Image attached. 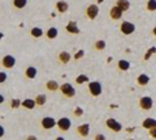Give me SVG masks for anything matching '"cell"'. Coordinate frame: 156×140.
<instances>
[{
	"label": "cell",
	"mask_w": 156,
	"mask_h": 140,
	"mask_svg": "<svg viewBox=\"0 0 156 140\" xmlns=\"http://www.w3.org/2000/svg\"><path fill=\"white\" fill-rule=\"evenodd\" d=\"M3 37H4V34H3V33H2V32H0V40H2V38H3Z\"/></svg>",
	"instance_id": "obj_41"
},
{
	"label": "cell",
	"mask_w": 156,
	"mask_h": 140,
	"mask_svg": "<svg viewBox=\"0 0 156 140\" xmlns=\"http://www.w3.org/2000/svg\"><path fill=\"white\" fill-rule=\"evenodd\" d=\"M4 135H5V128H4V126H2V124H0V139H2Z\"/></svg>",
	"instance_id": "obj_36"
},
{
	"label": "cell",
	"mask_w": 156,
	"mask_h": 140,
	"mask_svg": "<svg viewBox=\"0 0 156 140\" xmlns=\"http://www.w3.org/2000/svg\"><path fill=\"white\" fill-rule=\"evenodd\" d=\"M21 104H22V101L20 100V98H12L11 100V109H18V108H21Z\"/></svg>",
	"instance_id": "obj_28"
},
{
	"label": "cell",
	"mask_w": 156,
	"mask_h": 140,
	"mask_svg": "<svg viewBox=\"0 0 156 140\" xmlns=\"http://www.w3.org/2000/svg\"><path fill=\"white\" fill-rule=\"evenodd\" d=\"M117 68L120 71H129L130 70V62L126 59H120L117 62Z\"/></svg>",
	"instance_id": "obj_23"
},
{
	"label": "cell",
	"mask_w": 156,
	"mask_h": 140,
	"mask_svg": "<svg viewBox=\"0 0 156 140\" xmlns=\"http://www.w3.org/2000/svg\"><path fill=\"white\" fill-rule=\"evenodd\" d=\"M57 36H58V29L57 28L51 26V28L47 29V32H46V38L47 40H55V38H57Z\"/></svg>",
	"instance_id": "obj_18"
},
{
	"label": "cell",
	"mask_w": 156,
	"mask_h": 140,
	"mask_svg": "<svg viewBox=\"0 0 156 140\" xmlns=\"http://www.w3.org/2000/svg\"><path fill=\"white\" fill-rule=\"evenodd\" d=\"M150 83V76L146 74H140L138 77H136V84L139 86H146Z\"/></svg>",
	"instance_id": "obj_20"
},
{
	"label": "cell",
	"mask_w": 156,
	"mask_h": 140,
	"mask_svg": "<svg viewBox=\"0 0 156 140\" xmlns=\"http://www.w3.org/2000/svg\"><path fill=\"white\" fill-rule=\"evenodd\" d=\"M13 7L16 9H23L27 6V0H13Z\"/></svg>",
	"instance_id": "obj_26"
},
{
	"label": "cell",
	"mask_w": 156,
	"mask_h": 140,
	"mask_svg": "<svg viewBox=\"0 0 156 140\" xmlns=\"http://www.w3.org/2000/svg\"><path fill=\"white\" fill-rule=\"evenodd\" d=\"M57 126V120L55 118H52V117H44V118H42L41 120V127L43 130H52V128H55Z\"/></svg>",
	"instance_id": "obj_5"
},
{
	"label": "cell",
	"mask_w": 156,
	"mask_h": 140,
	"mask_svg": "<svg viewBox=\"0 0 156 140\" xmlns=\"http://www.w3.org/2000/svg\"><path fill=\"white\" fill-rule=\"evenodd\" d=\"M89 92L92 97H99L101 92H103L101 83H99V81H89Z\"/></svg>",
	"instance_id": "obj_2"
},
{
	"label": "cell",
	"mask_w": 156,
	"mask_h": 140,
	"mask_svg": "<svg viewBox=\"0 0 156 140\" xmlns=\"http://www.w3.org/2000/svg\"><path fill=\"white\" fill-rule=\"evenodd\" d=\"M128 140H135V139H128Z\"/></svg>",
	"instance_id": "obj_43"
},
{
	"label": "cell",
	"mask_w": 156,
	"mask_h": 140,
	"mask_svg": "<svg viewBox=\"0 0 156 140\" xmlns=\"http://www.w3.org/2000/svg\"><path fill=\"white\" fill-rule=\"evenodd\" d=\"M73 115H74V117H82V115H83V109L77 106V108H74V110H73Z\"/></svg>",
	"instance_id": "obj_30"
},
{
	"label": "cell",
	"mask_w": 156,
	"mask_h": 140,
	"mask_svg": "<svg viewBox=\"0 0 156 140\" xmlns=\"http://www.w3.org/2000/svg\"><path fill=\"white\" fill-rule=\"evenodd\" d=\"M152 33H154V36H155V37H156V26H155V28H154V30H152Z\"/></svg>",
	"instance_id": "obj_40"
},
{
	"label": "cell",
	"mask_w": 156,
	"mask_h": 140,
	"mask_svg": "<svg viewBox=\"0 0 156 140\" xmlns=\"http://www.w3.org/2000/svg\"><path fill=\"white\" fill-rule=\"evenodd\" d=\"M55 8H56V11L58 12V13H65V12H68V9H69V4H68L65 0H58V2L56 3V6H55Z\"/></svg>",
	"instance_id": "obj_14"
},
{
	"label": "cell",
	"mask_w": 156,
	"mask_h": 140,
	"mask_svg": "<svg viewBox=\"0 0 156 140\" xmlns=\"http://www.w3.org/2000/svg\"><path fill=\"white\" fill-rule=\"evenodd\" d=\"M65 30L69 33V34H74V36H77V34H80V33H81L80 28H78L76 21H69V22H68L66 26H65Z\"/></svg>",
	"instance_id": "obj_11"
},
{
	"label": "cell",
	"mask_w": 156,
	"mask_h": 140,
	"mask_svg": "<svg viewBox=\"0 0 156 140\" xmlns=\"http://www.w3.org/2000/svg\"><path fill=\"white\" fill-rule=\"evenodd\" d=\"M146 7H147V11L155 12L156 11V0H148L147 4H146Z\"/></svg>",
	"instance_id": "obj_29"
},
{
	"label": "cell",
	"mask_w": 156,
	"mask_h": 140,
	"mask_svg": "<svg viewBox=\"0 0 156 140\" xmlns=\"http://www.w3.org/2000/svg\"><path fill=\"white\" fill-rule=\"evenodd\" d=\"M142 127L143 128H146V130H152V128H155L156 127V119H154V118H146L143 122H142Z\"/></svg>",
	"instance_id": "obj_17"
},
{
	"label": "cell",
	"mask_w": 156,
	"mask_h": 140,
	"mask_svg": "<svg viewBox=\"0 0 156 140\" xmlns=\"http://www.w3.org/2000/svg\"><path fill=\"white\" fill-rule=\"evenodd\" d=\"M26 140H38V138L35 136V135H29V136L26 138Z\"/></svg>",
	"instance_id": "obj_37"
},
{
	"label": "cell",
	"mask_w": 156,
	"mask_h": 140,
	"mask_svg": "<svg viewBox=\"0 0 156 140\" xmlns=\"http://www.w3.org/2000/svg\"><path fill=\"white\" fill-rule=\"evenodd\" d=\"M21 108L26 109V110H33V109H35V108H37L35 100H33V98H25V100L22 101V104H21Z\"/></svg>",
	"instance_id": "obj_16"
},
{
	"label": "cell",
	"mask_w": 156,
	"mask_h": 140,
	"mask_svg": "<svg viewBox=\"0 0 156 140\" xmlns=\"http://www.w3.org/2000/svg\"><path fill=\"white\" fill-rule=\"evenodd\" d=\"M90 131H91V128L89 123H82L80 126H77V134L81 138H87L90 135Z\"/></svg>",
	"instance_id": "obj_10"
},
{
	"label": "cell",
	"mask_w": 156,
	"mask_h": 140,
	"mask_svg": "<svg viewBox=\"0 0 156 140\" xmlns=\"http://www.w3.org/2000/svg\"><path fill=\"white\" fill-rule=\"evenodd\" d=\"M120 32L122 33L124 36H130L135 32V25L130 21H122L120 24Z\"/></svg>",
	"instance_id": "obj_3"
},
{
	"label": "cell",
	"mask_w": 156,
	"mask_h": 140,
	"mask_svg": "<svg viewBox=\"0 0 156 140\" xmlns=\"http://www.w3.org/2000/svg\"><path fill=\"white\" fill-rule=\"evenodd\" d=\"M94 140H107V138H105V135H103V134H96Z\"/></svg>",
	"instance_id": "obj_34"
},
{
	"label": "cell",
	"mask_w": 156,
	"mask_h": 140,
	"mask_svg": "<svg viewBox=\"0 0 156 140\" xmlns=\"http://www.w3.org/2000/svg\"><path fill=\"white\" fill-rule=\"evenodd\" d=\"M156 52V47H151V49L147 50V52H146V55H144V60H148L150 59V56L151 55H154Z\"/></svg>",
	"instance_id": "obj_32"
},
{
	"label": "cell",
	"mask_w": 156,
	"mask_h": 140,
	"mask_svg": "<svg viewBox=\"0 0 156 140\" xmlns=\"http://www.w3.org/2000/svg\"><path fill=\"white\" fill-rule=\"evenodd\" d=\"M8 80V74H5V72L0 71V84L5 83V81Z\"/></svg>",
	"instance_id": "obj_33"
},
{
	"label": "cell",
	"mask_w": 156,
	"mask_h": 140,
	"mask_svg": "<svg viewBox=\"0 0 156 140\" xmlns=\"http://www.w3.org/2000/svg\"><path fill=\"white\" fill-rule=\"evenodd\" d=\"M70 59H72V55L68 51H61V52H58V55H57V60L60 62L61 64H68L70 62Z\"/></svg>",
	"instance_id": "obj_13"
},
{
	"label": "cell",
	"mask_w": 156,
	"mask_h": 140,
	"mask_svg": "<svg viewBox=\"0 0 156 140\" xmlns=\"http://www.w3.org/2000/svg\"><path fill=\"white\" fill-rule=\"evenodd\" d=\"M115 6L119 7L122 12H126L130 9V2L129 0H116V4Z\"/></svg>",
	"instance_id": "obj_19"
},
{
	"label": "cell",
	"mask_w": 156,
	"mask_h": 140,
	"mask_svg": "<svg viewBox=\"0 0 156 140\" xmlns=\"http://www.w3.org/2000/svg\"><path fill=\"white\" fill-rule=\"evenodd\" d=\"M154 106V100L148 97V96H144V97L139 98V108L144 110V112H147V110H151Z\"/></svg>",
	"instance_id": "obj_7"
},
{
	"label": "cell",
	"mask_w": 156,
	"mask_h": 140,
	"mask_svg": "<svg viewBox=\"0 0 156 140\" xmlns=\"http://www.w3.org/2000/svg\"><path fill=\"white\" fill-rule=\"evenodd\" d=\"M58 88H60V85H58L56 80H48L46 83V89L48 92H56V90H58Z\"/></svg>",
	"instance_id": "obj_21"
},
{
	"label": "cell",
	"mask_w": 156,
	"mask_h": 140,
	"mask_svg": "<svg viewBox=\"0 0 156 140\" xmlns=\"http://www.w3.org/2000/svg\"><path fill=\"white\" fill-rule=\"evenodd\" d=\"M2 66L5 70H12L13 67L16 66V58H14L13 55H5V56H3Z\"/></svg>",
	"instance_id": "obj_9"
},
{
	"label": "cell",
	"mask_w": 156,
	"mask_h": 140,
	"mask_svg": "<svg viewBox=\"0 0 156 140\" xmlns=\"http://www.w3.org/2000/svg\"><path fill=\"white\" fill-rule=\"evenodd\" d=\"M105 126L108 127L109 130H112L113 132H120L122 130V126H121L120 122H117L115 118H108L105 120Z\"/></svg>",
	"instance_id": "obj_8"
},
{
	"label": "cell",
	"mask_w": 156,
	"mask_h": 140,
	"mask_svg": "<svg viewBox=\"0 0 156 140\" xmlns=\"http://www.w3.org/2000/svg\"><path fill=\"white\" fill-rule=\"evenodd\" d=\"M58 90H60V93L64 96V97H66V98H73L76 96V88L70 83L61 84L60 88H58Z\"/></svg>",
	"instance_id": "obj_1"
},
{
	"label": "cell",
	"mask_w": 156,
	"mask_h": 140,
	"mask_svg": "<svg viewBox=\"0 0 156 140\" xmlns=\"http://www.w3.org/2000/svg\"><path fill=\"white\" fill-rule=\"evenodd\" d=\"M86 17L89 20H95V18L99 16V7L96 4H90L89 7L86 8Z\"/></svg>",
	"instance_id": "obj_6"
},
{
	"label": "cell",
	"mask_w": 156,
	"mask_h": 140,
	"mask_svg": "<svg viewBox=\"0 0 156 140\" xmlns=\"http://www.w3.org/2000/svg\"><path fill=\"white\" fill-rule=\"evenodd\" d=\"M122 14H124V12L117 6H113L109 11V16H111L112 20H121V18H122Z\"/></svg>",
	"instance_id": "obj_12"
},
{
	"label": "cell",
	"mask_w": 156,
	"mask_h": 140,
	"mask_svg": "<svg viewBox=\"0 0 156 140\" xmlns=\"http://www.w3.org/2000/svg\"><path fill=\"white\" fill-rule=\"evenodd\" d=\"M107 47V42L103 41V40H98L95 43H94V49L98 50V51H101V50H104Z\"/></svg>",
	"instance_id": "obj_27"
},
{
	"label": "cell",
	"mask_w": 156,
	"mask_h": 140,
	"mask_svg": "<svg viewBox=\"0 0 156 140\" xmlns=\"http://www.w3.org/2000/svg\"><path fill=\"white\" fill-rule=\"evenodd\" d=\"M55 140H65V138H62V136H57Z\"/></svg>",
	"instance_id": "obj_39"
},
{
	"label": "cell",
	"mask_w": 156,
	"mask_h": 140,
	"mask_svg": "<svg viewBox=\"0 0 156 140\" xmlns=\"http://www.w3.org/2000/svg\"><path fill=\"white\" fill-rule=\"evenodd\" d=\"M37 75H38V70L35 68V67L30 66V67H27V68L25 70V77L29 79V80H34L37 77Z\"/></svg>",
	"instance_id": "obj_15"
},
{
	"label": "cell",
	"mask_w": 156,
	"mask_h": 140,
	"mask_svg": "<svg viewBox=\"0 0 156 140\" xmlns=\"http://www.w3.org/2000/svg\"><path fill=\"white\" fill-rule=\"evenodd\" d=\"M72 127V120L68 117H61L57 119V128L60 130L61 132H66L69 131Z\"/></svg>",
	"instance_id": "obj_4"
},
{
	"label": "cell",
	"mask_w": 156,
	"mask_h": 140,
	"mask_svg": "<svg viewBox=\"0 0 156 140\" xmlns=\"http://www.w3.org/2000/svg\"><path fill=\"white\" fill-rule=\"evenodd\" d=\"M34 100H35V105L38 106V108H43V106L46 105V102H47V96L41 93V94H37V97Z\"/></svg>",
	"instance_id": "obj_22"
},
{
	"label": "cell",
	"mask_w": 156,
	"mask_h": 140,
	"mask_svg": "<svg viewBox=\"0 0 156 140\" xmlns=\"http://www.w3.org/2000/svg\"><path fill=\"white\" fill-rule=\"evenodd\" d=\"M148 134H150V136H151V138L156 140V127H155V128H152V130H150Z\"/></svg>",
	"instance_id": "obj_35"
},
{
	"label": "cell",
	"mask_w": 156,
	"mask_h": 140,
	"mask_svg": "<svg viewBox=\"0 0 156 140\" xmlns=\"http://www.w3.org/2000/svg\"><path fill=\"white\" fill-rule=\"evenodd\" d=\"M4 101H5V97H4V96L0 93V105H3V104H4Z\"/></svg>",
	"instance_id": "obj_38"
},
{
	"label": "cell",
	"mask_w": 156,
	"mask_h": 140,
	"mask_svg": "<svg viewBox=\"0 0 156 140\" xmlns=\"http://www.w3.org/2000/svg\"><path fill=\"white\" fill-rule=\"evenodd\" d=\"M83 56H85V50H78L74 54V56H73V59H74V60H80Z\"/></svg>",
	"instance_id": "obj_31"
},
{
	"label": "cell",
	"mask_w": 156,
	"mask_h": 140,
	"mask_svg": "<svg viewBox=\"0 0 156 140\" xmlns=\"http://www.w3.org/2000/svg\"><path fill=\"white\" fill-rule=\"evenodd\" d=\"M76 84H78V85H82V84H86V83H89V76H86V75H78L77 77H76Z\"/></svg>",
	"instance_id": "obj_25"
},
{
	"label": "cell",
	"mask_w": 156,
	"mask_h": 140,
	"mask_svg": "<svg viewBox=\"0 0 156 140\" xmlns=\"http://www.w3.org/2000/svg\"><path fill=\"white\" fill-rule=\"evenodd\" d=\"M46 34V32L43 30L42 28H37V26H34L31 28V30H30V36L34 37V38H41Z\"/></svg>",
	"instance_id": "obj_24"
},
{
	"label": "cell",
	"mask_w": 156,
	"mask_h": 140,
	"mask_svg": "<svg viewBox=\"0 0 156 140\" xmlns=\"http://www.w3.org/2000/svg\"><path fill=\"white\" fill-rule=\"evenodd\" d=\"M98 3H103V0H98Z\"/></svg>",
	"instance_id": "obj_42"
}]
</instances>
